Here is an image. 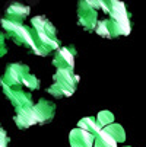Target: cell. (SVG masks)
Instances as JSON below:
<instances>
[{
  "label": "cell",
  "instance_id": "obj_1",
  "mask_svg": "<svg viewBox=\"0 0 146 147\" xmlns=\"http://www.w3.org/2000/svg\"><path fill=\"white\" fill-rule=\"evenodd\" d=\"M31 24L34 28H31V38L32 45L31 51L37 55H48L51 51L60 48V41L56 35V28L50 20L44 16H35L32 18Z\"/></svg>",
  "mask_w": 146,
  "mask_h": 147
},
{
  "label": "cell",
  "instance_id": "obj_2",
  "mask_svg": "<svg viewBox=\"0 0 146 147\" xmlns=\"http://www.w3.org/2000/svg\"><path fill=\"white\" fill-rule=\"evenodd\" d=\"M79 77L70 69H57L54 74V83L48 88V93L56 98L70 96L77 86Z\"/></svg>",
  "mask_w": 146,
  "mask_h": 147
},
{
  "label": "cell",
  "instance_id": "obj_3",
  "mask_svg": "<svg viewBox=\"0 0 146 147\" xmlns=\"http://www.w3.org/2000/svg\"><path fill=\"white\" fill-rule=\"evenodd\" d=\"M101 7L104 9L110 19L115 24L118 35H129L132 31L130 25V16L129 12L124 6L123 2H117V0H110V2H102Z\"/></svg>",
  "mask_w": 146,
  "mask_h": 147
},
{
  "label": "cell",
  "instance_id": "obj_4",
  "mask_svg": "<svg viewBox=\"0 0 146 147\" xmlns=\"http://www.w3.org/2000/svg\"><path fill=\"white\" fill-rule=\"evenodd\" d=\"M102 5V0H83L79 2L77 6V16H79V25L86 29L94 31L98 24V9Z\"/></svg>",
  "mask_w": 146,
  "mask_h": 147
},
{
  "label": "cell",
  "instance_id": "obj_5",
  "mask_svg": "<svg viewBox=\"0 0 146 147\" xmlns=\"http://www.w3.org/2000/svg\"><path fill=\"white\" fill-rule=\"evenodd\" d=\"M29 74V67L25 64H9L5 70V74L0 79V85L6 86H22V80Z\"/></svg>",
  "mask_w": 146,
  "mask_h": 147
},
{
  "label": "cell",
  "instance_id": "obj_6",
  "mask_svg": "<svg viewBox=\"0 0 146 147\" xmlns=\"http://www.w3.org/2000/svg\"><path fill=\"white\" fill-rule=\"evenodd\" d=\"M2 86H3V93L13 103L15 109L28 108V107H32L34 105L31 93L24 92L22 86H6V85H2Z\"/></svg>",
  "mask_w": 146,
  "mask_h": 147
},
{
  "label": "cell",
  "instance_id": "obj_7",
  "mask_svg": "<svg viewBox=\"0 0 146 147\" xmlns=\"http://www.w3.org/2000/svg\"><path fill=\"white\" fill-rule=\"evenodd\" d=\"M75 48L73 47H61L56 51L53 64L56 69H70L75 67Z\"/></svg>",
  "mask_w": 146,
  "mask_h": 147
},
{
  "label": "cell",
  "instance_id": "obj_8",
  "mask_svg": "<svg viewBox=\"0 0 146 147\" xmlns=\"http://www.w3.org/2000/svg\"><path fill=\"white\" fill-rule=\"evenodd\" d=\"M54 112H56V107L50 100L39 99L34 105V114H35V118H37V124L50 122L54 117Z\"/></svg>",
  "mask_w": 146,
  "mask_h": 147
},
{
  "label": "cell",
  "instance_id": "obj_9",
  "mask_svg": "<svg viewBox=\"0 0 146 147\" xmlns=\"http://www.w3.org/2000/svg\"><path fill=\"white\" fill-rule=\"evenodd\" d=\"M15 124L18 125V128L24 130V128H29L31 125L37 124V118L34 114V105L28 108H19L16 109L15 114Z\"/></svg>",
  "mask_w": 146,
  "mask_h": 147
},
{
  "label": "cell",
  "instance_id": "obj_10",
  "mask_svg": "<svg viewBox=\"0 0 146 147\" xmlns=\"http://www.w3.org/2000/svg\"><path fill=\"white\" fill-rule=\"evenodd\" d=\"M69 141L72 147H92L94 146V136L83 131L80 128H75L70 131Z\"/></svg>",
  "mask_w": 146,
  "mask_h": 147
},
{
  "label": "cell",
  "instance_id": "obj_11",
  "mask_svg": "<svg viewBox=\"0 0 146 147\" xmlns=\"http://www.w3.org/2000/svg\"><path fill=\"white\" fill-rule=\"evenodd\" d=\"M9 35L12 36V39L18 45H22L28 50H31L32 45V38H31V28L25 26V25H19L18 28H15L12 32H9Z\"/></svg>",
  "mask_w": 146,
  "mask_h": 147
},
{
  "label": "cell",
  "instance_id": "obj_12",
  "mask_svg": "<svg viewBox=\"0 0 146 147\" xmlns=\"http://www.w3.org/2000/svg\"><path fill=\"white\" fill-rule=\"evenodd\" d=\"M29 15V7L26 5L22 3H12L7 9H6V19L13 20L18 24H24L25 18Z\"/></svg>",
  "mask_w": 146,
  "mask_h": 147
},
{
  "label": "cell",
  "instance_id": "obj_13",
  "mask_svg": "<svg viewBox=\"0 0 146 147\" xmlns=\"http://www.w3.org/2000/svg\"><path fill=\"white\" fill-rule=\"evenodd\" d=\"M95 31L98 35L104 36V38H115L118 36V32H117V26L113 20L108 18V19H104V20H99L95 26Z\"/></svg>",
  "mask_w": 146,
  "mask_h": 147
},
{
  "label": "cell",
  "instance_id": "obj_14",
  "mask_svg": "<svg viewBox=\"0 0 146 147\" xmlns=\"http://www.w3.org/2000/svg\"><path fill=\"white\" fill-rule=\"evenodd\" d=\"M77 128L83 130V131H86L89 133L91 136H95L101 131V127L96 124V119L95 117H86V118H82L77 124Z\"/></svg>",
  "mask_w": 146,
  "mask_h": 147
},
{
  "label": "cell",
  "instance_id": "obj_15",
  "mask_svg": "<svg viewBox=\"0 0 146 147\" xmlns=\"http://www.w3.org/2000/svg\"><path fill=\"white\" fill-rule=\"evenodd\" d=\"M102 130L105 131L108 136H111L117 144H118V143H123L124 140H126V133H124V128L121 127L120 124L113 122V124L107 125V127H105V128H102Z\"/></svg>",
  "mask_w": 146,
  "mask_h": 147
},
{
  "label": "cell",
  "instance_id": "obj_16",
  "mask_svg": "<svg viewBox=\"0 0 146 147\" xmlns=\"http://www.w3.org/2000/svg\"><path fill=\"white\" fill-rule=\"evenodd\" d=\"M92 147H117V143L111 136H108L104 130L94 136V146Z\"/></svg>",
  "mask_w": 146,
  "mask_h": 147
},
{
  "label": "cell",
  "instance_id": "obj_17",
  "mask_svg": "<svg viewBox=\"0 0 146 147\" xmlns=\"http://www.w3.org/2000/svg\"><path fill=\"white\" fill-rule=\"evenodd\" d=\"M95 119H96V124L99 125L101 130H102V128H105L107 125H110V124L114 122V115H113V112H110V111H101V112L95 117Z\"/></svg>",
  "mask_w": 146,
  "mask_h": 147
},
{
  "label": "cell",
  "instance_id": "obj_18",
  "mask_svg": "<svg viewBox=\"0 0 146 147\" xmlns=\"http://www.w3.org/2000/svg\"><path fill=\"white\" fill-rule=\"evenodd\" d=\"M22 86H26L29 89H39V80L34 74H28L22 80Z\"/></svg>",
  "mask_w": 146,
  "mask_h": 147
},
{
  "label": "cell",
  "instance_id": "obj_19",
  "mask_svg": "<svg viewBox=\"0 0 146 147\" xmlns=\"http://www.w3.org/2000/svg\"><path fill=\"white\" fill-rule=\"evenodd\" d=\"M0 147H9V137L2 127H0Z\"/></svg>",
  "mask_w": 146,
  "mask_h": 147
},
{
  "label": "cell",
  "instance_id": "obj_20",
  "mask_svg": "<svg viewBox=\"0 0 146 147\" xmlns=\"http://www.w3.org/2000/svg\"><path fill=\"white\" fill-rule=\"evenodd\" d=\"M6 54V44H5V35L0 34V57Z\"/></svg>",
  "mask_w": 146,
  "mask_h": 147
}]
</instances>
